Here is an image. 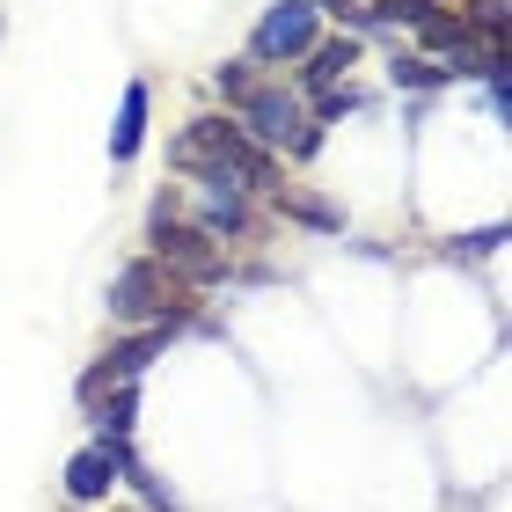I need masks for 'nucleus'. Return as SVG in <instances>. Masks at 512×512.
Masks as SVG:
<instances>
[{
  "label": "nucleus",
  "instance_id": "obj_12",
  "mask_svg": "<svg viewBox=\"0 0 512 512\" xmlns=\"http://www.w3.org/2000/svg\"><path fill=\"white\" fill-rule=\"evenodd\" d=\"M439 8V0H366L359 8V30H417Z\"/></svg>",
  "mask_w": 512,
  "mask_h": 512
},
{
  "label": "nucleus",
  "instance_id": "obj_16",
  "mask_svg": "<svg viewBox=\"0 0 512 512\" xmlns=\"http://www.w3.org/2000/svg\"><path fill=\"white\" fill-rule=\"evenodd\" d=\"M359 8H366V0H315V15H337L344 30H359Z\"/></svg>",
  "mask_w": 512,
  "mask_h": 512
},
{
  "label": "nucleus",
  "instance_id": "obj_2",
  "mask_svg": "<svg viewBox=\"0 0 512 512\" xmlns=\"http://www.w3.org/2000/svg\"><path fill=\"white\" fill-rule=\"evenodd\" d=\"M147 256L176 278V286H213V278H227V249L205 235V227L183 220V198L176 191H161L154 213H147Z\"/></svg>",
  "mask_w": 512,
  "mask_h": 512
},
{
  "label": "nucleus",
  "instance_id": "obj_9",
  "mask_svg": "<svg viewBox=\"0 0 512 512\" xmlns=\"http://www.w3.org/2000/svg\"><path fill=\"white\" fill-rule=\"evenodd\" d=\"M176 330H183V315H169V322H154V330L125 337L118 352H103V374H110V381H139V374H147V366L176 344Z\"/></svg>",
  "mask_w": 512,
  "mask_h": 512
},
{
  "label": "nucleus",
  "instance_id": "obj_3",
  "mask_svg": "<svg viewBox=\"0 0 512 512\" xmlns=\"http://www.w3.org/2000/svg\"><path fill=\"white\" fill-rule=\"evenodd\" d=\"M103 308H110V322H125V330H154V322H169V315H191V300H183V286L154 256H125V264L110 271Z\"/></svg>",
  "mask_w": 512,
  "mask_h": 512
},
{
  "label": "nucleus",
  "instance_id": "obj_13",
  "mask_svg": "<svg viewBox=\"0 0 512 512\" xmlns=\"http://www.w3.org/2000/svg\"><path fill=\"white\" fill-rule=\"evenodd\" d=\"M388 81H395V88H410V96H417V88H447L454 74H447L439 59H425V52H395V59H388Z\"/></svg>",
  "mask_w": 512,
  "mask_h": 512
},
{
  "label": "nucleus",
  "instance_id": "obj_5",
  "mask_svg": "<svg viewBox=\"0 0 512 512\" xmlns=\"http://www.w3.org/2000/svg\"><path fill=\"white\" fill-rule=\"evenodd\" d=\"M183 198H191V227H205L213 242H256V198L227 169L191 176V183H183Z\"/></svg>",
  "mask_w": 512,
  "mask_h": 512
},
{
  "label": "nucleus",
  "instance_id": "obj_6",
  "mask_svg": "<svg viewBox=\"0 0 512 512\" xmlns=\"http://www.w3.org/2000/svg\"><path fill=\"white\" fill-rule=\"evenodd\" d=\"M235 125L264 154H293V139L308 132V103H300V88H286V81H256L249 96L235 103Z\"/></svg>",
  "mask_w": 512,
  "mask_h": 512
},
{
  "label": "nucleus",
  "instance_id": "obj_10",
  "mask_svg": "<svg viewBox=\"0 0 512 512\" xmlns=\"http://www.w3.org/2000/svg\"><path fill=\"white\" fill-rule=\"evenodd\" d=\"M147 110H154V88L147 81H125V96H118V125H110V161H125L147 147Z\"/></svg>",
  "mask_w": 512,
  "mask_h": 512
},
{
  "label": "nucleus",
  "instance_id": "obj_14",
  "mask_svg": "<svg viewBox=\"0 0 512 512\" xmlns=\"http://www.w3.org/2000/svg\"><path fill=\"white\" fill-rule=\"evenodd\" d=\"M213 88L227 96V110H235L249 88H256V74H249V59H227V66H213Z\"/></svg>",
  "mask_w": 512,
  "mask_h": 512
},
{
  "label": "nucleus",
  "instance_id": "obj_11",
  "mask_svg": "<svg viewBox=\"0 0 512 512\" xmlns=\"http://www.w3.org/2000/svg\"><path fill=\"white\" fill-rule=\"evenodd\" d=\"M271 213L278 220H300V227H315V235H344V213L330 198H315V191H293V183H278L271 191Z\"/></svg>",
  "mask_w": 512,
  "mask_h": 512
},
{
  "label": "nucleus",
  "instance_id": "obj_1",
  "mask_svg": "<svg viewBox=\"0 0 512 512\" xmlns=\"http://www.w3.org/2000/svg\"><path fill=\"white\" fill-rule=\"evenodd\" d=\"M169 169H176V176L227 169V176H235L249 198H256V191H278V154H264V147H256V139H249L235 118H220V110H198V118L176 132Z\"/></svg>",
  "mask_w": 512,
  "mask_h": 512
},
{
  "label": "nucleus",
  "instance_id": "obj_15",
  "mask_svg": "<svg viewBox=\"0 0 512 512\" xmlns=\"http://www.w3.org/2000/svg\"><path fill=\"white\" fill-rule=\"evenodd\" d=\"M498 249H505V227H483V235H461L454 256H498Z\"/></svg>",
  "mask_w": 512,
  "mask_h": 512
},
{
  "label": "nucleus",
  "instance_id": "obj_8",
  "mask_svg": "<svg viewBox=\"0 0 512 512\" xmlns=\"http://www.w3.org/2000/svg\"><path fill=\"white\" fill-rule=\"evenodd\" d=\"M359 66V37H322L308 59H300V103H315V96H330V88H344V74Z\"/></svg>",
  "mask_w": 512,
  "mask_h": 512
},
{
  "label": "nucleus",
  "instance_id": "obj_7",
  "mask_svg": "<svg viewBox=\"0 0 512 512\" xmlns=\"http://www.w3.org/2000/svg\"><path fill=\"white\" fill-rule=\"evenodd\" d=\"M125 447H118V439H88V447L74 454V461H66V498H74V505H110V491H118V483H125Z\"/></svg>",
  "mask_w": 512,
  "mask_h": 512
},
{
  "label": "nucleus",
  "instance_id": "obj_4",
  "mask_svg": "<svg viewBox=\"0 0 512 512\" xmlns=\"http://www.w3.org/2000/svg\"><path fill=\"white\" fill-rule=\"evenodd\" d=\"M322 44V15H315V0H271L264 15H256V30H249V66H300Z\"/></svg>",
  "mask_w": 512,
  "mask_h": 512
}]
</instances>
